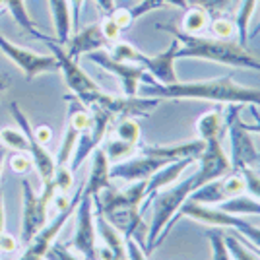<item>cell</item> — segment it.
<instances>
[{
    "instance_id": "1",
    "label": "cell",
    "mask_w": 260,
    "mask_h": 260,
    "mask_svg": "<svg viewBox=\"0 0 260 260\" xmlns=\"http://www.w3.org/2000/svg\"><path fill=\"white\" fill-rule=\"evenodd\" d=\"M198 159H200V167L196 173H192L188 179H184L181 183L171 184L165 190H159L153 196V216L150 229H148V239H146V254L153 252L157 237L161 235L163 229L167 228V223L177 216L179 208L186 202L188 196L210 181L231 173V163H229V157L221 148V140H208L206 148Z\"/></svg>"
},
{
    "instance_id": "2",
    "label": "cell",
    "mask_w": 260,
    "mask_h": 260,
    "mask_svg": "<svg viewBox=\"0 0 260 260\" xmlns=\"http://www.w3.org/2000/svg\"><path fill=\"white\" fill-rule=\"evenodd\" d=\"M144 98L157 99H198L223 105H254L260 107V89L237 84L231 74L204 82H175L161 86L148 72L142 78Z\"/></svg>"
},
{
    "instance_id": "3",
    "label": "cell",
    "mask_w": 260,
    "mask_h": 260,
    "mask_svg": "<svg viewBox=\"0 0 260 260\" xmlns=\"http://www.w3.org/2000/svg\"><path fill=\"white\" fill-rule=\"evenodd\" d=\"M155 27L173 33V39L179 41L177 58H202L217 64L249 68V70L260 72V60H256L247 51V47L239 41H223V39L204 37V35H186L175 23H157Z\"/></svg>"
},
{
    "instance_id": "4",
    "label": "cell",
    "mask_w": 260,
    "mask_h": 260,
    "mask_svg": "<svg viewBox=\"0 0 260 260\" xmlns=\"http://www.w3.org/2000/svg\"><path fill=\"white\" fill-rule=\"evenodd\" d=\"M146 183L136 181L130 183L126 190H117L109 186L93 196V208L107 219L113 228L122 233V237H136L140 231L146 233V225L142 219V202L146 198Z\"/></svg>"
},
{
    "instance_id": "5",
    "label": "cell",
    "mask_w": 260,
    "mask_h": 260,
    "mask_svg": "<svg viewBox=\"0 0 260 260\" xmlns=\"http://www.w3.org/2000/svg\"><path fill=\"white\" fill-rule=\"evenodd\" d=\"M86 107H99L103 111H107L113 117V120L117 119H146L153 113V109L161 103V99L157 98H140V95H111L105 91H91L86 93L82 98H78Z\"/></svg>"
},
{
    "instance_id": "6",
    "label": "cell",
    "mask_w": 260,
    "mask_h": 260,
    "mask_svg": "<svg viewBox=\"0 0 260 260\" xmlns=\"http://www.w3.org/2000/svg\"><path fill=\"white\" fill-rule=\"evenodd\" d=\"M22 194H23V212H22V243L27 245L41 229L47 225V216H49V204L56 196V186L54 183L43 184L41 194L33 190L31 183L27 179L22 181Z\"/></svg>"
},
{
    "instance_id": "7",
    "label": "cell",
    "mask_w": 260,
    "mask_h": 260,
    "mask_svg": "<svg viewBox=\"0 0 260 260\" xmlns=\"http://www.w3.org/2000/svg\"><path fill=\"white\" fill-rule=\"evenodd\" d=\"M241 107L243 105H228L225 111V130L231 142V173H237L243 167H252L260 163V153L254 148V142L250 132L245 128V122L241 120Z\"/></svg>"
},
{
    "instance_id": "8",
    "label": "cell",
    "mask_w": 260,
    "mask_h": 260,
    "mask_svg": "<svg viewBox=\"0 0 260 260\" xmlns=\"http://www.w3.org/2000/svg\"><path fill=\"white\" fill-rule=\"evenodd\" d=\"M70 245L84 256V260H99L93 196L84 194V190L76 208V233Z\"/></svg>"
},
{
    "instance_id": "9",
    "label": "cell",
    "mask_w": 260,
    "mask_h": 260,
    "mask_svg": "<svg viewBox=\"0 0 260 260\" xmlns=\"http://www.w3.org/2000/svg\"><path fill=\"white\" fill-rule=\"evenodd\" d=\"M0 53L6 54L12 60V64L22 70L25 80H33L39 74H47V72H58V62L53 54L33 53L25 47L12 43L2 33H0Z\"/></svg>"
},
{
    "instance_id": "10",
    "label": "cell",
    "mask_w": 260,
    "mask_h": 260,
    "mask_svg": "<svg viewBox=\"0 0 260 260\" xmlns=\"http://www.w3.org/2000/svg\"><path fill=\"white\" fill-rule=\"evenodd\" d=\"M82 190H84V184L78 188V192L74 194V198L70 200V204H68L64 210H60L53 221L47 223V225L25 245V250H23V254L18 260H45L49 249L53 247V243L56 241V237H58L60 229L64 228L66 221H68V219L72 217V214L76 212L78 202H80V198H82Z\"/></svg>"
},
{
    "instance_id": "11",
    "label": "cell",
    "mask_w": 260,
    "mask_h": 260,
    "mask_svg": "<svg viewBox=\"0 0 260 260\" xmlns=\"http://www.w3.org/2000/svg\"><path fill=\"white\" fill-rule=\"evenodd\" d=\"M10 115H12V119L16 120V124L20 126V130L27 136V153H29V159H31L33 167L37 169V173L41 177L43 184L51 183V181H53L54 169H56L54 155L47 150V146H43V144H39V142L35 140L31 122L25 117V113L22 111L18 101H12L10 103Z\"/></svg>"
},
{
    "instance_id": "12",
    "label": "cell",
    "mask_w": 260,
    "mask_h": 260,
    "mask_svg": "<svg viewBox=\"0 0 260 260\" xmlns=\"http://www.w3.org/2000/svg\"><path fill=\"white\" fill-rule=\"evenodd\" d=\"M91 111V126L80 134V138L76 142V148L72 153V159H70V169L76 173L78 169L82 167V163L86 161L91 153L98 150L101 146V142L105 140L109 128L113 124V117L109 115L107 111L99 107H87Z\"/></svg>"
},
{
    "instance_id": "13",
    "label": "cell",
    "mask_w": 260,
    "mask_h": 260,
    "mask_svg": "<svg viewBox=\"0 0 260 260\" xmlns=\"http://www.w3.org/2000/svg\"><path fill=\"white\" fill-rule=\"evenodd\" d=\"M45 43L51 49V54H53L54 58H56V62H58V72L64 78V84L76 98H82V95H86V93H91V91L101 89V87L82 70V66L78 64V60L70 58V56L66 54L62 45H58L54 39H51V37H49Z\"/></svg>"
},
{
    "instance_id": "14",
    "label": "cell",
    "mask_w": 260,
    "mask_h": 260,
    "mask_svg": "<svg viewBox=\"0 0 260 260\" xmlns=\"http://www.w3.org/2000/svg\"><path fill=\"white\" fill-rule=\"evenodd\" d=\"M86 56L91 62H95L98 66H101L103 70H107L113 76L119 78L124 95H128V98L138 95L142 78L146 74V68L142 64H128V62L113 60V58L109 56L107 51H95V53H89V54H86Z\"/></svg>"
},
{
    "instance_id": "15",
    "label": "cell",
    "mask_w": 260,
    "mask_h": 260,
    "mask_svg": "<svg viewBox=\"0 0 260 260\" xmlns=\"http://www.w3.org/2000/svg\"><path fill=\"white\" fill-rule=\"evenodd\" d=\"M169 161L159 159V157H148V155H132L130 159L113 163L109 175L111 179H120L126 183H136V181H148L155 171H159Z\"/></svg>"
},
{
    "instance_id": "16",
    "label": "cell",
    "mask_w": 260,
    "mask_h": 260,
    "mask_svg": "<svg viewBox=\"0 0 260 260\" xmlns=\"http://www.w3.org/2000/svg\"><path fill=\"white\" fill-rule=\"evenodd\" d=\"M95 231L101 241L98 247L99 260H128L126 258V243H124L122 233L117 228H113L98 210H95Z\"/></svg>"
},
{
    "instance_id": "17",
    "label": "cell",
    "mask_w": 260,
    "mask_h": 260,
    "mask_svg": "<svg viewBox=\"0 0 260 260\" xmlns=\"http://www.w3.org/2000/svg\"><path fill=\"white\" fill-rule=\"evenodd\" d=\"M206 148L204 140H188L183 144H171V146H140L138 152L148 157H159L165 161H183V159H198Z\"/></svg>"
},
{
    "instance_id": "18",
    "label": "cell",
    "mask_w": 260,
    "mask_h": 260,
    "mask_svg": "<svg viewBox=\"0 0 260 260\" xmlns=\"http://www.w3.org/2000/svg\"><path fill=\"white\" fill-rule=\"evenodd\" d=\"M105 47H109V45L103 37V33H101L99 23H89V25L70 35L68 43L64 45V51L70 58L78 60L80 56L95 53V51H103Z\"/></svg>"
},
{
    "instance_id": "19",
    "label": "cell",
    "mask_w": 260,
    "mask_h": 260,
    "mask_svg": "<svg viewBox=\"0 0 260 260\" xmlns=\"http://www.w3.org/2000/svg\"><path fill=\"white\" fill-rule=\"evenodd\" d=\"M177 49H179V41L173 39V43L167 47V51L155 54V56H148L144 68L150 76L161 84V86H169L179 82L177 80V72H175V60H177Z\"/></svg>"
},
{
    "instance_id": "20",
    "label": "cell",
    "mask_w": 260,
    "mask_h": 260,
    "mask_svg": "<svg viewBox=\"0 0 260 260\" xmlns=\"http://www.w3.org/2000/svg\"><path fill=\"white\" fill-rule=\"evenodd\" d=\"M111 163H109L107 155L103 152V148L99 146L95 152L91 153V171H89V179L84 184V194L87 196H98L101 190H105L111 184Z\"/></svg>"
},
{
    "instance_id": "21",
    "label": "cell",
    "mask_w": 260,
    "mask_h": 260,
    "mask_svg": "<svg viewBox=\"0 0 260 260\" xmlns=\"http://www.w3.org/2000/svg\"><path fill=\"white\" fill-rule=\"evenodd\" d=\"M49 8L53 16L54 25V41L64 47L72 35V12L68 0H49Z\"/></svg>"
},
{
    "instance_id": "22",
    "label": "cell",
    "mask_w": 260,
    "mask_h": 260,
    "mask_svg": "<svg viewBox=\"0 0 260 260\" xmlns=\"http://www.w3.org/2000/svg\"><path fill=\"white\" fill-rule=\"evenodd\" d=\"M196 132L200 140H221L225 134V117L221 109H214L210 113H204L200 119L196 120Z\"/></svg>"
},
{
    "instance_id": "23",
    "label": "cell",
    "mask_w": 260,
    "mask_h": 260,
    "mask_svg": "<svg viewBox=\"0 0 260 260\" xmlns=\"http://www.w3.org/2000/svg\"><path fill=\"white\" fill-rule=\"evenodd\" d=\"M4 8L10 12L12 18L16 20V23H18L20 27H23L27 33H31V37L39 39V41H43V43L49 39L47 35L39 33L37 25H35V22H33L31 16H29V12H27V8H25V2H23V0H4Z\"/></svg>"
},
{
    "instance_id": "24",
    "label": "cell",
    "mask_w": 260,
    "mask_h": 260,
    "mask_svg": "<svg viewBox=\"0 0 260 260\" xmlns=\"http://www.w3.org/2000/svg\"><path fill=\"white\" fill-rule=\"evenodd\" d=\"M217 210L231 214V216H260V202L252 196L239 194L217 204Z\"/></svg>"
},
{
    "instance_id": "25",
    "label": "cell",
    "mask_w": 260,
    "mask_h": 260,
    "mask_svg": "<svg viewBox=\"0 0 260 260\" xmlns=\"http://www.w3.org/2000/svg\"><path fill=\"white\" fill-rule=\"evenodd\" d=\"M210 27V12L200 6H188L184 10L181 31L186 35H202Z\"/></svg>"
},
{
    "instance_id": "26",
    "label": "cell",
    "mask_w": 260,
    "mask_h": 260,
    "mask_svg": "<svg viewBox=\"0 0 260 260\" xmlns=\"http://www.w3.org/2000/svg\"><path fill=\"white\" fill-rule=\"evenodd\" d=\"M101 148H103V152L107 155L109 163L124 161V159H128V157H132L134 153L138 152V146H132L128 142L119 140V138L111 136L109 132L107 136H105V140L101 142Z\"/></svg>"
},
{
    "instance_id": "27",
    "label": "cell",
    "mask_w": 260,
    "mask_h": 260,
    "mask_svg": "<svg viewBox=\"0 0 260 260\" xmlns=\"http://www.w3.org/2000/svg\"><path fill=\"white\" fill-rule=\"evenodd\" d=\"M111 126H113V128H109L111 136H115V138H119L122 142H128L132 146H138L140 144L142 130L136 119H117L113 120Z\"/></svg>"
},
{
    "instance_id": "28",
    "label": "cell",
    "mask_w": 260,
    "mask_h": 260,
    "mask_svg": "<svg viewBox=\"0 0 260 260\" xmlns=\"http://www.w3.org/2000/svg\"><path fill=\"white\" fill-rule=\"evenodd\" d=\"M109 56L113 60H119V62H128V64H142L146 62V54L142 53L140 49H136L134 45L126 43V41H117V43L109 45Z\"/></svg>"
},
{
    "instance_id": "29",
    "label": "cell",
    "mask_w": 260,
    "mask_h": 260,
    "mask_svg": "<svg viewBox=\"0 0 260 260\" xmlns=\"http://www.w3.org/2000/svg\"><path fill=\"white\" fill-rule=\"evenodd\" d=\"M254 8H256V0H243L237 16H235L239 43L245 45V47H247V41H249V25H250V18L254 14Z\"/></svg>"
},
{
    "instance_id": "30",
    "label": "cell",
    "mask_w": 260,
    "mask_h": 260,
    "mask_svg": "<svg viewBox=\"0 0 260 260\" xmlns=\"http://www.w3.org/2000/svg\"><path fill=\"white\" fill-rule=\"evenodd\" d=\"M78 138H80V132L68 124V126H66V132H64V138H62V144H60V150H58L56 157H54L56 165H68V163H70L72 153H74V148H76Z\"/></svg>"
},
{
    "instance_id": "31",
    "label": "cell",
    "mask_w": 260,
    "mask_h": 260,
    "mask_svg": "<svg viewBox=\"0 0 260 260\" xmlns=\"http://www.w3.org/2000/svg\"><path fill=\"white\" fill-rule=\"evenodd\" d=\"M223 241H225V247L229 250V256L231 260H260V256L256 252H252L250 249H247L237 237L233 231L229 233H223Z\"/></svg>"
},
{
    "instance_id": "32",
    "label": "cell",
    "mask_w": 260,
    "mask_h": 260,
    "mask_svg": "<svg viewBox=\"0 0 260 260\" xmlns=\"http://www.w3.org/2000/svg\"><path fill=\"white\" fill-rule=\"evenodd\" d=\"M210 31L214 33L216 39L231 41V37L237 35L235 18H229V16H216L214 20H210Z\"/></svg>"
},
{
    "instance_id": "33",
    "label": "cell",
    "mask_w": 260,
    "mask_h": 260,
    "mask_svg": "<svg viewBox=\"0 0 260 260\" xmlns=\"http://www.w3.org/2000/svg\"><path fill=\"white\" fill-rule=\"evenodd\" d=\"M0 142H2V146L10 148L14 152L27 153V136L20 128H2L0 130Z\"/></svg>"
},
{
    "instance_id": "34",
    "label": "cell",
    "mask_w": 260,
    "mask_h": 260,
    "mask_svg": "<svg viewBox=\"0 0 260 260\" xmlns=\"http://www.w3.org/2000/svg\"><path fill=\"white\" fill-rule=\"evenodd\" d=\"M53 183L56 186V190L62 192V194H66L72 188V184H74V171L70 169V165H56L53 175Z\"/></svg>"
},
{
    "instance_id": "35",
    "label": "cell",
    "mask_w": 260,
    "mask_h": 260,
    "mask_svg": "<svg viewBox=\"0 0 260 260\" xmlns=\"http://www.w3.org/2000/svg\"><path fill=\"white\" fill-rule=\"evenodd\" d=\"M237 173L243 175L245 184H247V192L260 202V171H254L252 167H243Z\"/></svg>"
},
{
    "instance_id": "36",
    "label": "cell",
    "mask_w": 260,
    "mask_h": 260,
    "mask_svg": "<svg viewBox=\"0 0 260 260\" xmlns=\"http://www.w3.org/2000/svg\"><path fill=\"white\" fill-rule=\"evenodd\" d=\"M99 27H101V33H103V37H105L107 45H113V43H117V41H120L119 25L113 22L109 16H105V18H103V22L99 23Z\"/></svg>"
},
{
    "instance_id": "37",
    "label": "cell",
    "mask_w": 260,
    "mask_h": 260,
    "mask_svg": "<svg viewBox=\"0 0 260 260\" xmlns=\"http://www.w3.org/2000/svg\"><path fill=\"white\" fill-rule=\"evenodd\" d=\"M10 167L14 173L25 175V173H29L33 163H31V159H29V155H25V153H22V152H16L10 157Z\"/></svg>"
},
{
    "instance_id": "38",
    "label": "cell",
    "mask_w": 260,
    "mask_h": 260,
    "mask_svg": "<svg viewBox=\"0 0 260 260\" xmlns=\"http://www.w3.org/2000/svg\"><path fill=\"white\" fill-rule=\"evenodd\" d=\"M109 18L119 25L120 31L128 29L130 25L134 23V18H132V14H130V8H115V10L109 14Z\"/></svg>"
},
{
    "instance_id": "39",
    "label": "cell",
    "mask_w": 260,
    "mask_h": 260,
    "mask_svg": "<svg viewBox=\"0 0 260 260\" xmlns=\"http://www.w3.org/2000/svg\"><path fill=\"white\" fill-rule=\"evenodd\" d=\"M159 8H165L161 0H140V2L130 10V14H132V18H134V22H136L140 16H144V14H148V12H152V10H159Z\"/></svg>"
},
{
    "instance_id": "40",
    "label": "cell",
    "mask_w": 260,
    "mask_h": 260,
    "mask_svg": "<svg viewBox=\"0 0 260 260\" xmlns=\"http://www.w3.org/2000/svg\"><path fill=\"white\" fill-rule=\"evenodd\" d=\"M231 0H188V6H200L208 10L210 14H216V12H221L223 8H228Z\"/></svg>"
},
{
    "instance_id": "41",
    "label": "cell",
    "mask_w": 260,
    "mask_h": 260,
    "mask_svg": "<svg viewBox=\"0 0 260 260\" xmlns=\"http://www.w3.org/2000/svg\"><path fill=\"white\" fill-rule=\"evenodd\" d=\"M47 260H80L76 254H72L66 245H60V243H53V247L47 252Z\"/></svg>"
},
{
    "instance_id": "42",
    "label": "cell",
    "mask_w": 260,
    "mask_h": 260,
    "mask_svg": "<svg viewBox=\"0 0 260 260\" xmlns=\"http://www.w3.org/2000/svg\"><path fill=\"white\" fill-rule=\"evenodd\" d=\"M124 243H126V258L128 260H148L144 247L134 237H126Z\"/></svg>"
},
{
    "instance_id": "43",
    "label": "cell",
    "mask_w": 260,
    "mask_h": 260,
    "mask_svg": "<svg viewBox=\"0 0 260 260\" xmlns=\"http://www.w3.org/2000/svg\"><path fill=\"white\" fill-rule=\"evenodd\" d=\"M16 249H18L16 237L10 235V233H6V231H2L0 233V252H14Z\"/></svg>"
},
{
    "instance_id": "44",
    "label": "cell",
    "mask_w": 260,
    "mask_h": 260,
    "mask_svg": "<svg viewBox=\"0 0 260 260\" xmlns=\"http://www.w3.org/2000/svg\"><path fill=\"white\" fill-rule=\"evenodd\" d=\"M33 136H35V140L39 142V144H47V142H51L53 138V130L49 128L47 124H41V126H37V128H33Z\"/></svg>"
},
{
    "instance_id": "45",
    "label": "cell",
    "mask_w": 260,
    "mask_h": 260,
    "mask_svg": "<svg viewBox=\"0 0 260 260\" xmlns=\"http://www.w3.org/2000/svg\"><path fill=\"white\" fill-rule=\"evenodd\" d=\"M68 2H70V12H72V25H78L86 0H68Z\"/></svg>"
},
{
    "instance_id": "46",
    "label": "cell",
    "mask_w": 260,
    "mask_h": 260,
    "mask_svg": "<svg viewBox=\"0 0 260 260\" xmlns=\"http://www.w3.org/2000/svg\"><path fill=\"white\" fill-rule=\"evenodd\" d=\"M95 4H98V8L103 12L105 16H109L111 12L115 10V0H95Z\"/></svg>"
},
{
    "instance_id": "47",
    "label": "cell",
    "mask_w": 260,
    "mask_h": 260,
    "mask_svg": "<svg viewBox=\"0 0 260 260\" xmlns=\"http://www.w3.org/2000/svg\"><path fill=\"white\" fill-rule=\"evenodd\" d=\"M250 113H252V117H254V120H256V124H252V126L245 124V128L249 130V132H260V111L256 107H254V105H252Z\"/></svg>"
},
{
    "instance_id": "48",
    "label": "cell",
    "mask_w": 260,
    "mask_h": 260,
    "mask_svg": "<svg viewBox=\"0 0 260 260\" xmlns=\"http://www.w3.org/2000/svg\"><path fill=\"white\" fill-rule=\"evenodd\" d=\"M4 223H6V214H4V190L0 188V233L4 231Z\"/></svg>"
},
{
    "instance_id": "49",
    "label": "cell",
    "mask_w": 260,
    "mask_h": 260,
    "mask_svg": "<svg viewBox=\"0 0 260 260\" xmlns=\"http://www.w3.org/2000/svg\"><path fill=\"white\" fill-rule=\"evenodd\" d=\"M163 6H175V8H183L186 10L188 8V0H161Z\"/></svg>"
},
{
    "instance_id": "50",
    "label": "cell",
    "mask_w": 260,
    "mask_h": 260,
    "mask_svg": "<svg viewBox=\"0 0 260 260\" xmlns=\"http://www.w3.org/2000/svg\"><path fill=\"white\" fill-rule=\"evenodd\" d=\"M10 84H12V80H10L8 74H0V98H2V95H4V91L10 87Z\"/></svg>"
},
{
    "instance_id": "51",
    "label": "cell",
    "mask_w": 260,
    "mask_h": 260,
    "mask_svg": "<svg viewBox=\"0 0 260 260\" xmlns=\"http://www.w3.org/2000/svg\"><path fill=\"white\" fill-rule=\"evenodd\" d=\"M68 204H70V200L66 198V194H60L58 198H56V210H58V212H60V210H64Z\"/></svg>"
},
{
    "instance_id": "52",
    "label": "cell",
    "mask_w": 260,
    "mask_h": 260,
    "mask_svg": "<svg viewBox=\"0 0 260 260\" xmlns=\"http://www.w3.org/2000/svg\"><path fill=\"white\" fill-rule=\"evenodd\" d=\"M4 159H6V153H4V148L0 144V179H2V169H4Z\"/></svg>"
},
{
    "instance_id": "53",
    "label": "cell",
    "mask_w": 260,
    "mask_h": 260,
    "mask_svg": "<svg viewBox=\"0 0 260 260\" xmlns=\"http://www.w3.org/2000/svg\"><path fill=\"white\" fill-rule=\"evenodd\" d=\"M258 33H260V23L256 25V27H254V29H252V31H249V39H252V37H256Z\"/></svg>"
}]
</instances>
